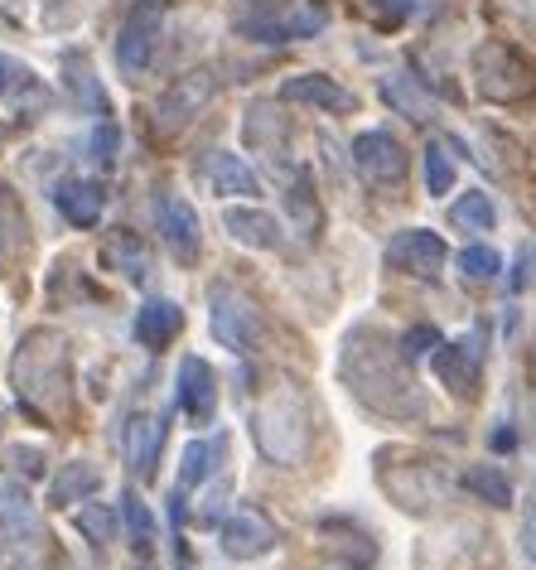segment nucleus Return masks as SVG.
Listing matches in <instances>:
<instances>
[{
    "instance_id": "1",
    "label": "nucleus",
    "mask_w": 536,
    "mask_h": 570,
    "mask_svg": "<svg viewBox=\"0 0 536 570\" xmlns=\"http://www.w3.org/2000/svg\"><path fill=\"white\" fill-rule=\"evenodd\" d=\"M344 382L363 406H373L377 416H426V396H420L416 377L406 373V353L383 344L377 334L358 330L344 344Z\"/></svg>"
},
{
    "instance_id": "2",
    "label": "nucleus",
    "mask_w": 536,
    "mask_h": 570,
    "mask_svg": "<svg viewBox=\"0 0 536 570\" xmlns=\"http://www.w3.org/2000/svg\"><path fill=\"white\" fill-rule=\"evenodd\" d=\"M251 440H257V450L280 469L305 464L309 440H315V416H309L305 392L286 382V387H276L266 396L257 406V416H251Z\"/></svg>"
},
{
    "instance_id": "3",
    "label": "nucleus",
    "mask_w": 536,
    "mask_h": 570,
    "mask_svg": "<svg viewBox=\"0 0 536 570\" xmlns=\"http://www.w3.org/2000/svg\"><path fill=\"white\" fill-rule=\"evenodd\" d=\"M169 16V0H136L121 20L117 35V73L126 82H136L155 59V39H160V24Z\"/></svg>"
},
{
    "instance_id": "4",
    "label": "nucleus",
    "mask_w": 536,
    "mask_h": 570,
    "mask_svg": "<svg viewBox=\"0 0 536 570\" xmlns=\"http://www.w3.org/2000/svg\"><path fill=\"white\" fill-rule=\"evenodd\" d=\"M208 330H214V338L222 348L232 353H257V338H261V324H257V305L247 301L242 291H232V285H218L214 295H208Z\"/></svg>"
},
{
    "instance_id": "5",
    "label": "nucleus",
    "mask_w": 536,
    "mask_h": 570,
    "mask_svg": "<svg viewBox=\"0 0 536 570\" xmlns=\"http://www.w3.org/2000/svg\"><path fill=\"white\" fill-rule=\"evenodd\" d=\"M214 92H218L214 68H193V73H185L179 82H169V88L160 92V102H155V126H160L165 136L185 131V126L214 102Z\"/></svg>"
},
{
    "instance_id": "6",
    "label": "nucleus",
    "mask_w": 536,
    "mask_h": 570,
    "mask_svg": "<svg viewBox=\"0 0 536 570\" xmlns=\"http://www.w3.org/2000/svg\"><path fill=\"white\" fill-rule=\"evenodd\" d=\"M474 73H478V92L488 102H517L532 92V68L517 59L507 45H484L474 53Z\"/></svg>"
},
{
    "instance_id": "7",
    "label": "nucleus",
    "mask_w": 536,
    "mask_h": 570,
    "mask_svg": "<svg viewBox=\"0 0 536 570\" xmlns=\"http://www.w3.org/2000/svg\"><path fill=\"white\" fill-rule=\"evenodd\" d=\"M353 169L363 175V184L373 189H397L406 179V150L391 131H363L353 140Z\"/></svg>"
},
{
    "instance_id": "8",
    "label": "nucleus",
    "mask_w": 536,
    "mask_h": 570,
    "mask_svg": "<svg viewBox=\"0 0 536 570\" xmlns=\"http://www.w3.org/2000/svg\"><path fill=\"white\" fill-rule=\"evenodd\" d=\"M445 256H449L445 237L430 233V227H406V233L387 242V266L401 271V276H440Z\"/></svg>"
},
{
    "instance_id": "9",
    "label": "nucleus",
    "mask_w": 536,
    "mask_h": 570,
    "mask_svg": "<svg viewBox=\"0 0 536 570\" xmlns=\"http://www.w3.org/2000/svg\"><path fill=\"white\" fill-rule=\"evenodd\" d=\"M175 406L189 416V425H208L218 411V377L199 353L179 358V377H175Z\"/></svg>"
},
{
    "instance_id": "10",
    "label": "nucleus",
    "mask_w": 536,
    "mask_h": 570,
    "mask_svg": "<svg viewBox=\"0 0 536 570\" xmlns=\"http://www.w3.org/2000/svg\"><path fill=\"white\" fill-rule=\"evenodd\" d=\"M155 218H160L165 247L175 252V262H185V266L199 262V252H204V227H199V213H193L189 198L165 194L160 208H155Z\"/></svg>"
},
{
    "instance_id": "11",
    "label": "nucleus",
    "mask_w": 536,
    "mask_h": 570,
    "mask_svg": "<svg viewBox=\"0 0 536 570\" xmlns=\"http://www.w3.org/2000/svg\"><path fill=\"white\" fill-rule=\"evenodd\" d=\"M276 547V522L266 518L261 508H237L228 522H222V551L232 561H257Z\"/></svg>"
},
{
    "instance_id": "12",
    "label": "nucleus",
    "mask_w": 536,
    "mask_h": 570,
    "mask_svg": "<svg viewBox=\"0 0 536 570\" xmlns=\"http://www.w3.org/2000/svg\"><path fill=\"white\" fill-rule=\"evenodd\" d=\"M329 16L319 6H305V10H290V16H276V20H242L237 35L257 39V45H290V39H315Z\"/></svg>"
},
{
    "instance_id": "13",
    "label": "nucleus",
    "mask_w": 536,
    "mask_h": 570,
    "mask_svg": "<svg viewBox=\"0 0 536 570\" xmlns=\"http://www.w3.org/2000/svg\"><path fill=\"white\" fill-rule=\"evenodd\" d=\"M484 334L474 338H459V344H440L435 353V373L455 396H474V382H478V363H484Z\"/></svg>"
},
{
    "instance_id": "14",
    "label": "nucleus",
    "mask_w": 536,
    "mask_h": 570,
    "mask_svg": "<svg viewBox=\"0 0 536 570\" xmlns=\"http://www.w3.org/2000/svg\"><path fill=\"white\" fill-rule=\"evenodd\" d=\"M280 97L286 102H300V107H319V111H358V97H353L344 82H334V78H324V73H295L286 78V88H280Z\"/></svg>"
},
{
    "instance_id": "15",
    "label": "nucleus",
    "mask_w": 536,
    "mask_h": 570,
    "mask_svg": "<svg viewBox=\"0 0 536 570\" xmlns=\"http://www.w3.org/2000/svg\"><path fill=\"white\" fill-rule=\"evenodd\" d=\"M204 179H208V189H214L218 198H247V194H261L257 169H251L242 155H232V150H208Z\"/></svg>"
},
{
    "instance_id": "16",
    "label": "nucleus",
    "mask_w": 536,
    "mask_h": 570,
    "mask_svg": "<svg viewBox=\"0 0 536 570\" xmlns=\"http://www.w3.org/2000/svg\"><path fill=\"white\" fill-rule=\"evenodd\" d=\"M160 445H165V421L131 416V425H126V464H131V474L140 483H150L155 469H160Z\"/></svg>"
},
{
    "instance_id": "17",
    "label": "nucleus",
    "mask_w": 536,
    "mask_h": 570,
    "mask_svg": "<svg viewBox=\"0 0 536 570\" xmlns=\"http://www.w3.org/2000/svg\"><path fill=\"white\" fill-rule=\"evenodd\" d=\"M185 330V309H179L175 301H146L136 309V338H140V348H150V353H160L175 344V334Z\"/></svg>"
},
{
    "instance_id": "18",
    "label": "nucleus",
    "mask_w": 536,
    "mask_h": 570,
    "mask_svg": "<svg viewBox=\"0 0 536 570\" xmlns=\"http://www.w3.org/2000/svg\"><path fill=\"white\" fill-rule=\"evenodd\" d=\"M53 204H59V213L73 227H97L102 223V208H107V194H102V184H92V179H63L59 189H53Z\"/></svg>"
},
{
    "instance_id": "19",
    "label": "nucleus",
    "mask_w": 536,
    "mask_h": 570,
    "mask_svg": "<svg viewBox=\"0 0 536 570\" xmlns=\"http://www.w3.org/2000/svg\"><path fill=\"white\" fill-rule=\"evenodd\" d=\"M222 227L232 233V242H242L251 252H276L280 247V223L261 208H228L222 213Z\"/></svg>"
},
{
    "instance_id": "20",
    "label": "nucleus",
    "mask_w": 536,
    "mask_h": 570,
    "mask_svg": "<svg viewBox=\"0 0 536 570\" xmlns=\"http://www.w3.org/2000/svg\"><path fill=\"white\" fill-rule=\"evenodd\" d=\"M102 262L126 281H146L150 276V247L136 233H126V227H117V233L102 242Z\"/></svg>"
},
{
    "instance_id": "21",
    "label": "nucleus",
    "mask_w": 536,
    "mask_h": 570,
    "mask_svg": "<svg viewBox=\"0 0 536 570\" xmlns=\"http://www.w3.org/2000/svg\"><path fill=\"white\" fill-rule=\"evenodd\" d=\"M0 518H6V527H10V537L16 541H39L44 537V522H39V508H34V498H30V489H20V483H6L0 489Z\"/></svg>"
},
{
    "instance_id": "22",
    "label": "nucleus",
    "mask_w": 536,
    "mask_h": 570,
    "mask_svg": "<svg viewBox=\"0 0 536 570\" xmlns=\"http://www.w3.org/2000/svg\"><path fill=\"white\" fill-rule=\"evenodd\" d=\"M63 82H68V92H73V102L78 107H88L92 117H102L107 121V92H102V82L92 78V63H88V53H63Z\"/></svg>"
},
{
    "instance_id": "23",
    "label": "nucleus",
    "mask_w": 536,
    "mask_h": 570,
    "mask_svg": "<svg viewBox=\"0 0 536 570\" xmlns=\"http://www.w3.org/2000/svg\"><path fill=\"white\" fill-rule=\"evenodd\" d=\"M97 489H102V469L88 464V460H73L63 464V474L53 479V503H82V498H92Z\"/></svg>"
},
{
    "instance_id": "24",
    "label": "nucleus",
    "mask_w": 536,
    "mask_h": 570,
    "mask_svg": "<svg viewBox=\"0 0 536 570\" xmlns=\"http://www.w3.org/2000/svg\"><path fill=\"white\" fill-rule=\"evenodd\" d=\"M464 489L488 508H513V479H507L498 464H474L469 474H464Z\"/></svg>"
},
{
    "instance_id": "25",
    "label": "nucleus",
    "mask_w": 536,
    "mask_h": 570,
    "mask_svg": "<svg viewBox=\"0 0 536 570\" xmlns=\"http://www.w3.org/2000/svg\"><path fill=\"white\" fill-rule=\"evenodd\" d=\"M449 223L464 227V233H493L498 208H493V198L484 189H469V194H459L455 204H449Z\"/></svg>"
},
{
    "instance_id": "26",
    "label": "nucleus",
    "mask_w": 536,
    "mask_h": 570,
    "mask_svg": "<svg viewBox=\"0 0 536 570\" xmlns=\"http://www.w3.org/2000/svg\"><path fill=\"white\" fill-rule=\"evenodd\" d=\"M383 97L391 107L401 111V117H411V121H430V97L416 88V78H406V73H391V78H383Z\"/></svg>"
},
{
    "instance_id": "27",
    "label": "nucleus",
    "mask_w": 536,
    "mask_h": 570,
    "mask_svg": "<svg viewBox=\"0 0 536 570\" xmlns=\"http://www.w3.org/2000/svg\"><path fill=\"white\" fill-rule=\"evenodd\" d=\"M218 450L208 445V440H193V445H185V464H179V483H175V518H185V493L208 474V460H214Z\"/></svg>"
},
{
    "instance_id": "28",
    "label": "nucleus",
    "mask_w": 536,
    "mask_h": 570,
    "mask_svg": "<svg viewBox=\"0 0 536 570\" xmlns=\"http://www.w3.org/2000/svg\"><path fill=\"white\" fill-rule=\"evenodd\" d=\"M247 140H251L257 150H276L280 140H286V121L276 117L271 102H251V107H247Z\"/></svg>"
},
{
    "instance_id": "29",
    "label": "nucleus",
    "mask_w": 536,
    "mask_h": 570,
    "mask_svg": "<svg viewBox=\"0 0 536 570\" xmlns=\"http://www.w3.org/2000/svg\"><path fill=\"white\" fill-rule=\"evenodd\" d=\"M286 208H290V218H295V227H300L305 237L319 233V208H315V189H309V175H305V169H300V175H295V184H290Z\"/></svg>"
},
{
    "instance_id": "30",
    "label": "nucleus",
    "mask_w": 536,
    "mask_h": 570,
    "mask_svg": "<svg viewBox=\"0 0 536 570\" xmlns=\"http://www.w3.org/2000/svg\"><path fill=\"white\" fill-rule=\"evenodd\" d=\"M121 518H126V532H131L136 551H150V541H155V518H150V508L140 503L136 493L121 498Z\"/></svg>"
},
{
    "instance_id": "31",
    "label": "nucleus",
    "mask_w": 536,
    "mask_h": 570,
    "mask_svg": "<svg viewBox=\"0 0 536 570\" xmlns=\"http://www.w3.org/2000/svg\"><path fill=\"white\" fill-rule=\"evenodd\" d=\"M426 189L430 198H445L455 189V160L445 155V146H426Z\"/></svg>"
},
{
    "instance_id": "32",
    "label": "nucleus",
    "mask_w": 536,
    "mask_h": 570,
    "mask_svg": "<svg viewBox=\"0 0 536 570\" xmlns=\"http://www.w3.org/2000/svg\"><path fill=\"white\" fill-rule=\"evenodd\" d=\"M459 271L469 281H493L503 271V256L493 252V247H484V242H474V247H464L459 252Z\"/></svg>"
},
{
    "instance_id": "33",
    "label": "nucleus",
    "mask_w": 536,
    "mask_h": 570,
    "mask_svg": "<svg viewBox=\"0 0 536 570\" xmlns=\"http://www.w3.org/2000/svg\"><path fill=\"white\" fill-rule=\"evenodd\" d=\"M78 532L88 541H97V547H107V541H117V518H111L102 503H88L78 512Z\"/></svg>"
},
{
    "instance_id": "34",
    "label": "nucleus",
    "mask_w": 536,
    "mask_h": 570,
    "mask_svg": "<svg viewBox=\"0 0 536 570\" xmlns=\"http://www.w3.org/2000/svg\"><path fill=\"white\" fill-rule=\"evenodd\" d=\"M440 330H430V324H416V330H406L401 334V353H406V363H416V358H426V353H440Z\"/></svg>"
},
{
    "instance_id": "35",
    "label": "nucleus",
    "mask_w": 536,
    "mask_h": 570,
    "mask_svg": "<svg viewBox=\"0 0 536 570\" xmlns=\"http://www.w3.org/2000/svg\"><path fill=\"white\" fill-rule=\"evenodd\" d=\"M117 146H121V131L111 121H97V131H92V140H88V150H92V160L97 165H111L117 160Z\"/></svg>"
},
{
    "instance_id": "36",
    "label": "nucleus",
    "mask_w": 536,
    "mask_h": 570,
    "mask_svg": "<svg viewBox=\"0 0 536 570\" xmlns=\"http://www.w3.org/2000/svg\"><path fill=\"white\" fill-rule=\"evenodd\" d=\"M34 73H30V63H20V59H10V53H0V97H10L16 88H24Z\"/></svg>"
},
{
    "instance_id": "37",
    "label": "nucleus",
    "mask_w": 536,
    "mask_h": 570,
    "mask_svg": "<svg viewBox=\"0 0 536 570\" xmlns=\"http://www.w3.org/2000/svg\"><path fill=\"white\" fill-rule=\"evenodd\" d=\"M10 460H16V469H24L30 479L44 469V464H39V450H24V445H10Z\"/></svg>"
},
{
    "instance_id": "38",
    "label": "nucleus",
    "mask_w": 536,
    "mask_h": 570,
    "mask_svg": "<svg viewBox=\"0 0 536 570\" xmlns=\"http://www.w3.org/2000/svg\"><path fill=\"white\" fill-rule=\"evenodd\" d=\"M522 551H527V561H536V503L527 512V527H522Z\"/></svg>"
},
{
    "instance_id": "39",
    "label": "nucleus",
    "mask_w": 536,
    "mask_h": 570,
    "mask_svg": "<svg viewBox=\"0 0 536 570\" xmlns=\"http://www.w3.org/2000/svg\"><path fill=\"white\" fill-rule=\"evenodd\" d=\"M493 445H498V450L513 445V425H507V431H493Z\"/></svg>"
},
{
    "instance_id": "40",
    "label": "nucleus",
    "mask_w": 536,
    "mask_h": 570,
    "mask_svg": "<svg viewBox=\"0 0 536 570\" xmlns=\"http://www.w3.org/2000/svg\"><path fill=\"white\" fill-rule=\"evenodd\" d=\"M140 570H155V566H140Z\"/></svg>"
}]
</instances>
